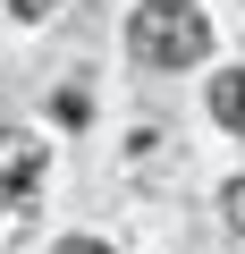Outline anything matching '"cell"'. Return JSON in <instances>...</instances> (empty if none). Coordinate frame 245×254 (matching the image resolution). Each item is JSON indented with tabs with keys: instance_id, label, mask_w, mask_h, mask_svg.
Segmentation results:
<instances>
[{
	"instance_id": "obj_1",
	"label": "cell",
	"mask_w": 245,
	"mask_h": 254,
	"mask_svg": "<svg viewBox=\"0 0 245 254\" xmlns=\"http://www.w3.org/2000/svg\"><path fill=\"white\" fill-rule=\"evenodd\" d=\"M127 51L144 68H195L211 51V17L195 9V0H144V9L127 17Z\"/></svg>"
},
{
	"instance_id": "obj_2",
	"label": "cell",
	"mask_w": 245,
	"mask_h": 254,
	"mask_svg": "<svg viewBox=\"0 0 245 254\" xmlns=\"http://www.w3.org/2000/svg\"><path fill=\"white\" fill-rule=\"evenodd\" d=\"M43 187V144L26 127H0V212H26Z\"/></svg>"
},
{
	"instance_id": "obj_3",
	"label": "cell",
	"mask_w": 245,
	"mask_h": 254,
	"mask_svg": "<svg viewBox=\"0 0 245 254\" xmlns=\"http://www.w3.org/2000/svg\"><path fill=\"white\" fill-rule=\"evenodd\" d=\"M211 119H220V127H237V136H245V68H228V76H211Z\"/></svg>"
},
{
	"instance_id": "obj_4",
	"label": "cell",
	"mask_w": 245,
	"mask_h": 254,
	"mask_svg": "<svg viewBox=\"0 0 245 254\" xmlns=\"http://www.w3.org/2000/svg\"><path fill=\"white\" fill-rule=\"evenodd\" d=\"M220 203H228V220L245 229V178H228V195H220Z\"/></svg>"
},
{
	"instance_id": "obj_5",
	"label": "cell",
	"mask_w": 245,
	"mask_h": 254,
	"mask_svg": "<svg viewBox=\"0 0 245 254\" xmlns=\"http://www.w3.org/2000/svg\"><path fill=\"white\" fill-rule=\"evenodd\" d=\"M51 9H59V0H17V17H26V26H43Z\"/></svg>"
},
{
	"instance_id": "obj_6",
	"label": "cell",
	"mask_w": 245,
	"mask_h": 254,
	"mask_svg": "<svg viewBox=\"0 0 245 254\" xmlns=\"http://www.w3.org/2000/svg\"><path fill=\"white\" fill-rule=\"evenodd\" d=\"M59 254H110V246H93V237H68V246H59Z\"/></svg>"
}]
</instances>
